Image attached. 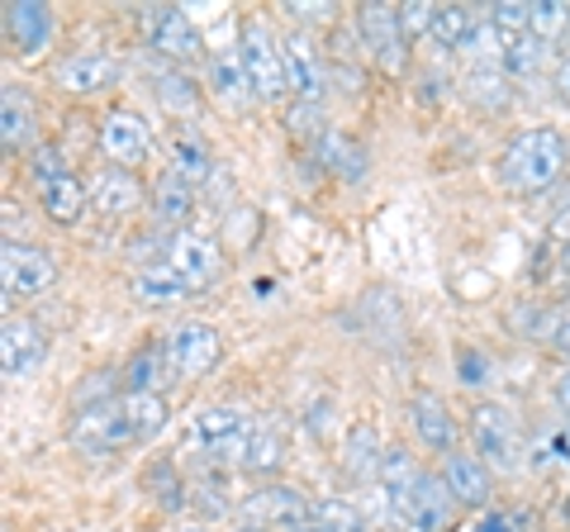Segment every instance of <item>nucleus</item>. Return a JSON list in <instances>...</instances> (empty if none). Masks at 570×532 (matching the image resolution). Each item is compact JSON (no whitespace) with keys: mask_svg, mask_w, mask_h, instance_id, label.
I'll return each instance as SVG.
<instances>
[{"mask_svg":"<svg viewBox=\"0 0 570 532\" xmlns=\"http://www.w3.org/2000/svg\"><path fill=\"white\" fill-rule=\"evenodd\" d=\"M566 171V138L557 129H528L504 148L499 176L513 195H538L547 186H557V176Z\"/></svg>","mask_w":570,"mask_h":532,"instance_id":"nucleus-1","label":"nucleus"},{"mask_svg":"<svg viewBox=\"0 0 570 532\" xmlns=\"http://www.w3.org/2000/svg\"><path fill=\"white\" fill-rule=\"evenodd\" d=\"M485 20L494 24L499 39H519V33H528V6H513V0H499V6H490Z\"/></svg>","mask_w":570,"mask_h":532,"instance_id":"nucleus-40","label":"nucleus"},{"mask_svg":"<svg viewBox=\"0 0 570 532\" xmlns=\"http://www.w3.org/2000/svg\"><path fill=\"white\" fill-rule=\"evenodd\" d=\"M551 234H557L561 243H570V205L561 209V215H557V219H551Z\"/></svg>","mask_w":570,"mask_h":532,"instance_id":"nucleus-51","label":"nucleus"},{"mask_svg":"<svg viewBox=\"0 0 570 532\" xmlns=\"http://www.w3.org/2000/svg\"><path fill=\"white\" fill-rule=\"evenodd\" d=\"M142 29H148V43L171 62H200L205 58V39H200V29L190 24L186 10L157 6V10L142 14Z\"/></svg>","mask_w":570,"mask_h":532,"instance_id":"nucleus-9","label":"nucleus"},{"mask_svg":"<svg viewBox=\"0 0 570 532\" xmlns=\"http://www.w3.org/2000/svg\"><path fill=\"white\" fill-rule=\"evenodd\" d=\"M381 461H385L381 433L371 428V423H352L347 442H343V471L352 475V481H376V475H381Z\"/></svg>","mask_w":570,"mask_h":532,"instance_id":"nucleus-26","label":"nucleus"},{"mask_svg":"<svg viewBox=\"0 0 570 532\" xmlns=\"http://www.w3.org/2000/svg\"><path fill=\"white\" fill-rule=\"evenodd\" d=\"M409 423H414V433L423 447H433V452H456V423H452V410L442 404L438 395H414V404H409Z\"/></svg>","mask_w":570,"mask_h":532,"instance_id":"nucleus-22","label":"nucleus"},{"mask_svg":"<svg viewBox=\"0 0 570 532\" xmlns=\"http://www.w3.org/2000/svg\"><path fill=\"white\" fill-rule=\"evenodd\" d=\"M91 200L105 219H124V215H134V209L142 200H153L148 186L138 181V171H124V167H105L96 171V181H91Z\"/></svg>","mask_w":570,"mask_h":532,"instance_id":"nucleus-16","label":"nucleus"},{"mask_svg":"<svg viewBox=\"0 0 570 532\" xmlns=\"http://www.w3.org/2000/svg\"><path fill=\"white\" fill-rule=\"evenodd\" d=\"M71 437H77L81 452H115V447H129L138 442L129 414H124V404H96V410H81L77 423H71Z\"/></svg>","mask_w":570,"mask_h":532,"instance_id":"nucleus-13","label":"nucleus"},{"mask_svg":"<svg viewBox=\"0 0 570 532\" xmlns=\"http://www.w3.org/2000/svg\"><path fill=\"white\" fill-rule=\"evenodd\" d=\"M257 228H262L257 209L234 205V215H228V224H224V238H219V243H228V247H238V253H247V247H257Z\"/></svg>","mask_w":570,"mask_h":532,"instance_id":"nucleus-38","label":"nucleus"},{"mask_svg":"<svg viewBox=\"0 0 570 532\" xmlns=\"http://www.w3.org/2000/svg\"><path fill=\"white\" fill-rule=\"evenodd\" d=\"M318 162H324L328 171H337V176H347V181L366 176V152L337 129H328L324 138H318Z\"/></svg>","mask_w":570,"mask_h":532,"instance_id":"nucleus-31","label":"nucleus"},{"mask_svg":"<svg viewBox=\"0 0 570 532\" xmlns=\"http://www.w3.org/2000/svg\"><path fill=\"white\" fill-rule=\"evenodd\" d=\"M167 262L176 266V276L186 280L190 295H200L209 286H219L224 272H228V257H224V243L219 234H195V228H181L171 234L167 243Z\"/></svg>","mask_w":570,"mask_h":532,"instance_id":"nucleus-3","label":"nucleus"},{"mask_svg":"<svg viewBox=\"0 0 570 532\" xmlns=\"http://www.w3.org/2000/svg\"><path fill=\"white\" fill-rule=\"evenodd\" d=\"M542 62H547V43L538 33H519V39L504 43V72L509 77H532V72H542Z\"/></svg>","mask_w":570,"mask_h":532,"instance_id":"nucleus-34","label":"nucleus"},{"mask_svg":"<svg viewBox=\"0 0 570 532\" xmlns=\"http://www.w3.org/2000/svg\"><path fill=\"white\" fill-rule=\"evenodd\" d=\"M376 481L385 485V494H390V504H395V513H404V519H409V509H414V490H419V481H423L419 461L409 456L404 447H390L385 461H381V475H376Z\"/></svg>","mask_w":570,"mask_h":532,"instance_id":"nucleus-25","label":"nucleus"},{"mask_svg":"<svg viewBox=\"0 0 570 532\" xmlns=\"http://www.w3.org/2000/svg\"><path fill=\"white\" fill-rule=\"evenodd\" d=\"M219 357H224L219 328L200 324V318H186V324L171 328V338H167V362H171V376H176V381H200V376H209V371L219 366Z\"/></svg>","mask_w":570,"mask_h":532,"instance_id":"nucleus-7","label":"nucleus"},{"mask_svg":"<svg viewBox=\"0 0 570 532\" xmlns=\"http://www.w3.org/2000/svg\"><path fill=\"white\" fill-rule=\"evenodd\" d=\"M509 86H513V77L504 72V62H475L466 72V96L475 105H490V110H499V105L509 100Z\"/></svg>","mask_w":570,"mask_h":532,"instance_id":"nucleus-33","label":"nucleus"},{"mask_svg":"<svg viewBox=\"0 0 570 532\" xmlns=\"http://www.w3.org/2000/svg\"><path fill=\"white\" fill-rule=\"evenodd\" d=\"M176 532H209V528H176Z\"/></svg>","mask_w":570,"mask_h":532,"instance_id":"nucleus-54","label":"nucleus"},{"mask_svg":"<svg viewBox=\"0 0 570 532\" xmlns=\"http://www.w3.org/2000/svg\"><path fill=\"white\" fill-rule=\"evenodd\" d=\"M400 20H404V33H409V39H414V33H433L438 6H428V0H409V6H400Z\"/></svg>","mask_w":570,"mask_h":532,"instance_id":"nucleus-43","label":"nucleus"},{"mask_svg":"<svg viewBox=\"0 0 570 532\" xmlns=\"http://www.w3.org/2000/svg\"><path fill=\"white\" fill-rule=\"evenodd\" d=\"M309 418H314L309 428H314L318 437H328V433H333V404H328V400H324V404H314V414H309Z\"/></svg>","mask_w":570,"mask_h":532,"instance_id":"nucleus-47","label":"nucleus"},{"mask_svg":"<svg viewBox=\"0 0 570 532\" xmlns=\"http://www.w3.org/2000/svg\"><path fill=\"white\" fill-rule=\"evenodd\" d=\"M475 532H532V519H528V513H499V519L480 523Z\"/></svg>","mask_w":570,"mask_h":532,"instance_id":"nucleus-46","label":"nucleus"},{"mask_svg":"<svg viewBox=\"0 0 570 532\" xmlns=\"http://www.w3.org/2000/svg\"><path fill=\"white\" fill-rule=\"evenodd\" d=\"M190 209H195V186L181 181V176H171V171L157 176V186H153V215L163 219V224H181Z\"/></svg>","mask_w":570,"mask_h":532,"instance_id":"nucleus-30","label":"nucleus"},{"mask_svg":"<svg viewBox=\"0 0 570 532\" xmlns=\"http://www.w3.org/2000/svg\"><path fill=\"white\" fill-rule=\"evenodd\" d=\"M167 171L181 176V181H190V186L209 181V176H214V152H209V144H205L200 134H190V129L171 134V144H167Z\"/></svg>","mask_w":570,"mask_h":532,"instance_id":"nucleus-24","label":"nucleus"},{"mask_svg":"<svg viewBox=\"0 0 570 532\" xmlns=\"http://www.w3.org/2000/svg\"><path fill=\"white\" fill-rule=\"evenodd\" d=\"M551 400H557V410H566V414H570V366L557 376V385H551Z\"/></svg>","mask_w":570,"mask_h":532,"instance_id":"nucleus-48","label":"nucleus"},{"mask_svg":"<svg viewBox=\"0 0 570 532\" xmlns=\"http://www.w3.org/2000/svg\"><path fill=\"white\" fill-rule=\"evenodd\" d=\"M238 52H243V67L253 77V91L257 100H281L291 96V81H285V58H281V39L266 33V24L247 20L238 33Z\"/></svg>","mask_w":570,"mask_h":532,"instance_id":"nucleus-6","label":"nucleus"},{"mask_svg":"<svg viewBox=\"0 0 570 532\" xmlns=\"http://www.w3.org/2000/svg\"><path fill=\"white\" fill-rule=\"evenodd\" d=\"M551 343H557V352H566V357H570V314L557 318V328H551Z\"/></svg>","mask_w":570,"mask_h":532,"instance_id":"nucleus-49","label":"nucleus"},{"mask_svg":"<svg viewBox=\"0 0 570 532\" xmlns=\"http://www.w3.org/2000/svg\"><path fill=\"white\" fill-rule=\"evenodd\" d=\"M119 385L124 395H163L171 385V362H167V343H153V347H138L129 362L119 371Z\"/></svg>","mask_w":570,"mask_h":532,"instance_id":"nucleus-20","label":"nucleus"},{"mask_svg":"<svg viewBox=\"0 0 570 532\" xmlns=\"http://www.w3.org/2000/svg\"><path fill=\"white\" fill-rule=\"evenodd\" d=\"M33 129H39V119H33V100L20 91V86H6V91H0V138H6V148L10 152L29 148Z\"/></svg>","mask_w":570,"mask_h":532,"instance_id":"nucleus-27","label":"nucleus"},{"mask_svg":"<svg viewBox=\"0 0 570 532\" xmlns=\"http://www.w3.org/2000/svg\"><path fill=\"white\" fill-rule=\"evenodd\" d=\"M6 39L20 58L43 52L52 43V10L39 0H14V6H6Z\"/></svg>","mask_w":570,"mask_h":532,"instance_id":"nucleus-17","label":"nucleus"},{"mask_svg":"<svg viewBox=\"0 0 570 532\" xmlns=\"http://www.w3.org/2000/svg\"><path fill=\"white\" fill-rule=\"evenodd\" d=\"M119 404H124V414H129V423H134L138 442L163 437V428L171 423V414H167V400H163V395H119Z\"/></svg>","mask_w":570,"mask_h":532,"instance_id":"nucleus-32","label":"nucleus"},{"mask_svg":"<svg viewBox=\"0 0 570 532\" xmlns=\"http://www.w3.org/2000/svg\"><path fill=\"white\" fill-rule=\"evenodd\" d=\"M234 532H272V528H257V523H238Z\"/></svg>","mask_w":570,"mask_h":532,"instance_id":"nucleus-53","label":"nucleus"},{"mask_svg":"<svg viewBox=\"0 0 570 532\" xmlns=\"http://www.w3.org/2000/svg\"><path fill=\"white\" fill-rule=\"evenodd\" d=\"M456 366H461V381H466L471 390H475V385H485V376H490V362H485V352H475V357H471V347H461Z\"/></svg>","mask_w":570,"mask_h":532,"instance_id":"nucleus-45","label":"nucleus"},{"mask_svg":"<svg viewBox=\"0 0 570 532\" xmlns=\"http://www.w3.org/2000/svg\"><path fill=\"white\" fill-rule=\"evenodd\" d=\"M115 376L110 371H96V376H86L81 390H77V410H96V404H115Z\"/></svg>","mask_w":570,"mask_h":532,"instance_id":"nucleus-41","label":"nucleus"},{"mask_svg":"<svg viewBox=\"0 0 570 532\" xmlns=\"http://www.w3.org/2000/svg\"><path fill=\"white\" fill-rule=\"evenodd\" d=\"M157 100L167 105V110H181V115H190L195 105H200V91H195V81L190 77H163L157 81Z\"/></svg>","mask_w":570,"mask_h":532,"instance_id":"nucleus-39","label":"nucleus"},{"mask_svg":"<svg viewBox=\"0 0 570 532\" xmlns=\"http://www.w3.org/2000/svg\"><path fill=\"white\" fill-rule=\"evenodd\" d=\"M0 280H6V295H43L58 280V262L43 247L6 243V253H0Z\"/></svg>","mask_w":570,"mask_h":532,"instance_id":"nucleus-12","label":"nucleus"},{"mask_svg":"<svg viewBox=\"0 0 570 532\" xmlns=\"http://www.w3.org/2000/svg\"><path fill=\"white\" fill-rule=\"evenodd\" d=\"M314 528L318 532H366V519L352 504L333 500V504H314Z\"/></svg>","mask_w":570,"mask_h":532,"instance_id":"nucleus-37","label":"nucleus"},{"mask_svg":"<svg viewBox=\"0 0 570 532\" xmlns=\"http://www.w3.org/2000/svg\"><path fill=\"white\" fill-rule=\"evenodd\" d=\"M39 357H43V333L29 318H6L0 324V371H6V381L29 376Z\"/></svg>","mask_w":570,"mask_h":532,"instance_id":"nucleus-19","label":"nucleus"},{"mask_svg":"<svg viewBox=\"0 0 570 532\" xmlns=\"http://www.w3.org/2000/svg\"><path fill=\"white\" fill-rule=\"evenodd\" d=\"M39 205H43V215L52 219V224H62V228H71L81 215H86V205H91V186L81 181V176H58V181H48V186H39Z\"/></svg>","mask_w":570,"mask_h":532,"instance_id":"nucleus-23","label":"nucleus"},{"mask_svg":"<svg viewBox=\"0 0 570 532\" xmlns=\"http://www.w3.org/2000/svg\"><path fill=\"white\" fill-rule=\"evenodd\" d=\"M356 39L366 43V52L376 58L385 72H400L404 67V20L395 6H362L356 10Z\"/></svg>","mask_w":570,"mask_h":532,"instance_id":"nucleus-11","label":"nucleus"},{"mask_svg":"<svg viewBox=\"0 0 570 532\" xmlns=\"http://www.w3.org/2000/svg\"><path fill=\"white\" fill-rule=\"evenodd\" d=\"M409 523H414L419 532H456L461 504L452 500V490H448L442 475H428L423 471V481L414 490V509H409Z\"/></svg>","mask_w":570,"mask_h":532,"instance_id":"nucleus-15","label":"nucleus"},{"mask_svg":"<svg viewBox=\"0 0 570 532\" xmlns=\"http://www.w3.org/2000/svg\"><path fill=\"white\" fill-rule=\"evenodd\" d=\"M247 523L257 528H272V532H309L314 528V504L305 490L295 485H281V481H266L243 500Z\"/></svg>","mask_w":570,"mask_h":532,"instance_id":"nucleus-5","label":"nucleus"},{"mask_svg":"<svg viewBox=\"0 0 570 532\" xmlns=\"http://www.w3.org/2000/svg\"><path fill=\"white\" fill-rule=\"evenodd\" d=\"M314 110H318V105L295 100V110H291V119H285V124H291V134H299V138H314V144H318V138H324L328 129H324V124L314 119Z\"/></svg>","mask_w":570,"mask_h":532,"instance_id":"nucleus-44","label":"nucleus"},{"mask_svg":"<svg viewBox=\"0 0 570 532\" xmlns=\"http://www.w3.org/2000/svg\"><path fill=\"white\" fill-rule=\"evenodd\" d=\"M442 481L461 509H485L494 500V471L475 452H452L442 461Z\"/></svg>","mask_w":570,"mask_h":532,"instance_id":"nucleus-14","label":"nucleus"},{"mask_svg":"<svg viewBox=\"0 0 570 532\" xmlns=\"http://www.w3.org/2000/svg\"><path fill=\"white\" fill-rule=\"evenodd\" d=\"M551 81H557V96L570 105V58H561V62H557V77H551Z\"/></svg>","mask_w":570,"mask_h":532,"instance_id":"nucleus-50","label":"nucleus"},{"mask_svg":"<svg viewBox=\"0 0 570 532\" xmlns=\"http://www.w3.org/2000/svg\"><path fill=\"white\" fill-rule=\"evenodd\" d=\"M528 33H538L542 43H557L561 33H570V6H561V0H532Z\"/></svg>","mask_w":570,"mask_h":532,"instance_id":"nucleus-35","label":"nucleus"},{"mask_svg":"<svg viewBox=\"0 0 570 532\" xmlns=\"http://www.w3.org/2000/svg\"><path fill=\"white\" fill-rule=\"evenodd\" d=\"M100 152L110 157V167H124V171H138L148 162L153 134H148V124H142V115H134V110L105 115L100 119Z\"/></svg>","mask_w":570,"mask_h":532,"instance_id":"nucleus-10","label":"nucleus"},{"mask_svg":"<svg viewBox=\"0 0 570 532\" xmlns=\"http://www.w3.org/2000/svg\"><path fill=\"white\" fill-rule=\"evenodd\" d=\"M557 262H561V272L570 276V243H561V257H557Z\"/></svg>","mask_w":570,"mask_h":532,"instance_id":"nucleus-52","label":"nucleus"},{"mask_svg":"<svg viewBox=\"0 0 570 532\" xmlns=\"http://www.w3.org/2000/svg\"><path fill=\"white\" fill-rule=\"evenodd\" d=\"M52 81H58L67 96H96L105 86H115V62L105 58L100 48H81V52H71V58L58 62Z\"/></svg>","mask_w":570,"mask_h":532,"instance_id":"nucleus-18","label":"nucleus"},{"mask_svg":"<svg viewBox=\"0 0 570 532\" xmlns=\"http://www.w3.org/2000/svg\"><path fill=\"white\" fill-rule=\"evenodd\" d=\"M466 433H471V447H475V456L485 461L490 471H513V466H519V461H523L519 418H513V414L504 410V404H490V400L471 404Z\"/></svg>","mask_w":570,"mask_h":532,"instance_id":"nucleus-2","label":"nucleus"},{"mask_svg":"<svg viewBox=\"0 0 570 532\" xmlns=\"http://www.w3.org/2000/svg\"><path fill=\"white\" fill-rule=\"evenodd\" d=\"M29 171H33V181L39 186H48V181H58V176H67V162H62L58 148H33Z\"/></svg>","mask_w":570,"mask_h":532,"instance_id":"nucleus-42","label":"nucleus"},{"mask_svg":"<svg viewBox=\"0 0 570 532\" xmlns=\"http://www.w3.org/2000/svg\"><path fill=\"white\" fill-rule=\"evenodd\" d=\"M253 433L257 423L238 410H228V404H209V410L195 414V447L209 461H219V466H243Z\"/></svg>","mask_w":570,"mask_h":532,"instance_id":"nucleus-4","label":"nucleus"},{"mask_svg":"<svg viewBox=\"0 0 570 532\" xmlns=\"http://www.w3.org/2000/svg\"><path fill=\"white\" fill-rule=\"evenodd\" d=\"M475 29V14L466 10V6H438V20H433V39L438 48H456L461 52V43H466V33Z\"/></svg>","mask_w":570,"mask_h":532,"instance_id":"nucleus-36","label":"nucleus"},{"mask_svg":"<svg viewBox=\"0 0 570 532\" xmlns=\"http://www.w3.org/2000/svg\"><path fill=\"white\" fill-rule=\"evenodd\" d=\"M285 452H291V447H285V433L276 428V423H257V433H253V442H247V456H243L238 471L257 475V481L266 485L285 466Z\"/></svg>","mask_w":570,"mask_h":532,"instance_id":"nucleus-29","label":"nucleus"},{"mask_svg":"<svg viewBox=\"0 0 570 532\" xmlns=\"http://www.w3.org/2000/svg\"><path fill=\"white\" fill-rule=\"evenodd\" d=\"M129 290L142 309H171L176 299H186V280L176 276V266L163 257V262H148V266H138L134 280H129Z\"/></svg>","mask_w":570,"mask_h":532,"instance_id":"nucleus-21","label":"nucleus"},{"mask_svg":"<svg viewBox=\"0 0 570 532\" xmlns=\"http://www.w3.org/2000/svg\"><path fill=\"white\" fill-rule=\"evenodd\" d=\"M281 58H285V81H291V96L305 105H324L328 96V62L324 52L309 43V33H285L281 39Z\"/></svg>","mask_w":570,"mask_h":532,"instance_id":"nucleus-8","label":"nucleus"},{"mask_svg":"<svg viewBox=\"0 0 570 532\" xmlns=\"http://www.w3.org/2000/svg\"><path fill=\"white\" fill-rule=\"evenodd\" d=\"M209 91L228 100V105H243V100H253V77H247V67H243V52L238 48H224V52H214V62H209Z\"/></svg>","mask_w":570,"mask_h":532,"instance_id":"nucleus-28","label":"nucleus"}]
</instances>
